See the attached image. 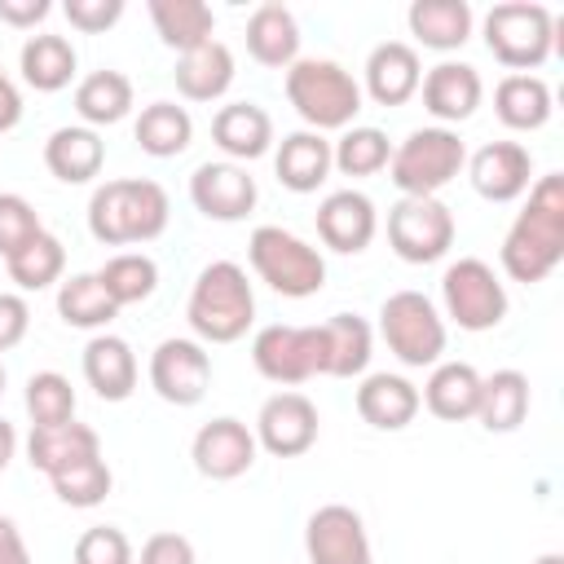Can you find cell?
<instances>
[{
    "label": "cell",
    "instance_id": "cell-1",
    "mask_svg": "<svg viewBox=\"0 0 564 564\" xmlns=\"http://www.w3.org/2000/svg\"><path fill=\"white\" fill-rule=\"evenodd\" d=\"M524 194H529V203L511 220L498 260L511 282L533 286V282L551 278L555 264L564 260V176L546 172Z\"/></svg>",
    "mask_w": 564,
    "mask_h": 564
},
{
    "label": "cell",
    "instance_id": "cell-2",
    "mask_svg": "<svg viewBox=\"0 0 564 564\" xmlns=\"http://www.w3.org/2000/svg\"><path fill=\"white\" fill-rule=\"evenodd\" d=\"M172 203L159 181L128 176V181H106L88 198V234L106 247H132L150 242L167 229Z\"/></svg>",
    "mask_w": 564,
    "mask_h": 564
},
{
    "label": "cell",
    "instance_id": "cell-3",
    "mask_svg": "<svg viewBox=\"0 0 564 564\" xmlns=\"http://www.w3.org/2000/svg\"><path fill=\"white\" fill-rule=\"evenodd\" d=\"M185 317H189V330L198 344L242 339L256 322V291L247 282V269L234 260H212L189 286Z\"/></svg>",
    "mask_w": 564,
    "mask_h": 564
},
{
    "label": "cell",
    "instance_id": "cell-4",
    "mask_svg": "<svg viewBox=\"0 0 564 564\" xmlns=\"http://www.w3.org/2000/svg\"><path fill=\"white\" fill-rule=\"evenodd\" d=\"M286 101L313 132H344L361 110V84L330 57H300L286 66Z\"/></svg>",
    "mask_w": 564,
    "mask_h": 564
},
{
    "label": "cell",
    "instance_id": "cell-5",
    "mask_svg": "<svg viewBox=\"0 0 564 564\" xmlns=\"http://www.w3.org/2000/svg\"><path fill=\"white\" fill-rule=\"evenodd\" d=\"M467 167V145L454 128H414L388 159V181L401 198H436Z\"/></svg>",
    "mask_w": 564,
    "mask_h": 564
},
{
    "label": "cell",
    "instance_id": "cell-6",
    "mask_svg": "<svg viewBox=\"0 0 564 564\" xmlns=\"http://www.w3.org/2000/svg\"><path fill=\"white\" fill-rule=\"evenodd\" d=\"M247 260L256 269V278L286 295V300H308L322 291L326 282V260L317 247H308L300 234L282 229V225H260L251 229V242H247Z\"/></svg>",
    "mask_w": 564,
    "mask_h": 564
},
{
    "label": "cell",
    "instance_id": "cell-7",
    "mask_svg": "<svg viewBox=\"0 0 564 564\" xmlns=\"http://www.w3.org/2000/svg\"><path fill=\"white\" fill-rule=\"evenodd\" d=\"M485 48L502 66L533 75L555 48V13L538 0H502L485 13Z\"/></svg>",
    "mask_w": 564,
    "mask_h": 564
},
{
    "label": "cell",
    "instance_id": "cell-8",
    "mask_svg": "<svg viewBox=\"0 0 564 564\" xmlns=\"http://www.w3.org/2000/svg\"><path fill=\"white\" fill-rule=\"evenodd\" d=\"M379 335L401 366H436L445 352V317L423 291H392L379 304Z\"/></svg>",
    "mask_w": 564,
    "mask_h": 564
},
{
    "label": "cell",
    "instance_id": "cell-9",
    "mask_svg": "<svg viewBox=\"0 0 564 564\" xmlns=\"http://www.w3.org/2000/svg\"><path fill=\"white\" fill-rule=\"evenodd\" d=\"M441 304L458 330H494L507 317V286L494 264L463 256L441 273Z\"/></svg>",
    "mask_w": 564,
    "mask_h": 564
},
{
    "label": "cell",
    "instance_id": "cell-10",
    "mask_svg": "<svg viewBox=\"0 0 564 564\" xmlns=\"http://www.w3.org/2000/svg\"><path fill=\"white\" fill-rule=\"evenodd\" d=\"M251 361L269 383H282V388L308 383L326 366L322 326H291V322L260 326L251 339Z\"/></svg>",
    "mask_w": 564,
    "mask_h": 564
},
{
    "label": "cell",
    "instance_id": "cell-11",
    "mask_svg": "<svg viewBox=\"0 0 564 564\" xmlns=\"http://www.w3.org/2000/svg\"><path fill=\"white\" fill-rule=\"evenodd\" d=\"M388 247L405 264H432L454 247V212L441 198H397L388 207Z\"/></svg>",
    "mask_w": 564,
    "mask_h": 564
},
{
    "label": "cell",
    "instance_id": "cell-12",
    "mask_svg": "<svg viewBox=\"0 0 564 564\" xmlns=\"http://www.w3.org/2000/svg\"><path fill=\"white\" fill-rule=\"evenodd\" d=\"M212 383V352L198 339L172 335L150 352V388L167 405H198Z\"/></svg>",
    "mask_w": 564,
    "mask_h": 564
},
{
    "label": "cell",
    "instance_id": "cell-13",
    "mask_svg": "<svg viewBox=\"0 0 564 564\" xmlns=\"http://www.w3.org/2000/svg\"><path fill=\"white\" fill-rule=\"evenodd\" d=\"M256 445L269 449L273 458L308 454L317 445V405L295 388L273 392L256 414Z\"/></svg>",
    "mask_w": 564,
    "mask_h": 564
},
{
    "label": "cell",
    "instance_id": "cell-14",
    "mask_svg": "<svg viewBox=\"0 0 564 564\" xmlns=\"http://www.w3.org/2000/svg\"><path fill=\"white\" fill-rule=\"evenodd\" d=\"M304 555L308 564H375L366 524L352 507L326 502L304 524Z\"/></svg>",
    "mask_w": 564,
    "mask_h": 564
},
{
    "label": "cell",
    "instance_id": "cell-15",
    "mask_svg": "<svg viewBox=\"0 0 564 564\" xmlns=\"http://www.w3.org/2000/svg\"><path fill=\"white\" fill-rule=\"evenodd\" d=\"M256 449H260L256 432L234 414H220V419L203 423L189 441V458H194L198 476H207V480H238L242 471H251Z\"/></svg>",
    "mask_w": 564,
    "mask_h": 564
},
{
    "label": "cell",
    "instance_id": "cell-16",
    "mask_svg": "<svg viewBox=\"0 0 564 564\" xmlns=\"http://www.w3.org/2000/svg\"><path fill=\"white\" fill-rule=\"evenodd\" d=\"M260 189H256V176L242 167V163H198L194 176H189V203L207 216V220H242L251 216Z\"/></svg>",
    "mask_w": 564,
    "mask_h": 564
},
{
    "label": "cell",
    "instance_id": "cell-17",
    "mask_svg": "<svg viewBox=\"0 0 564 564\" xmlns=\"http://www.w3.org/2000/svg\"><path fill=\"white\" fill-rule=\"evenodd\" d=\"M471 189L489 203H516L533 185V159L520 141H485L467 159Z\"/></svg>",
    "mask_w": 564,
    "mask_h": 564
},
{
    "label": "cell",
    "instance_id": "cell-18",
    "mask_svg": "<svg viewBox=\"0 0 564 564\" xmlns=\"http://www.w3.org/2000/svg\"><path fill=\"white\" fill-rule=\"evenodd\" d=\"M379 229V212L361 189H335L317 203V238L339 251V256H357L375 242Z\"/></svg>",
    "mask_w": 564,
    "mask_h": 564
},
{
    "label": "cell",
    "instance_id": "cell-19",
    "mask_svg": "<svg viewBox=\"0 0 564 564\" xmlns=\"http://www.w3.org/2000/svg\"><path fill=\"white\" fill-rule=\"evenodd\" d=\"M419 93H423L427 115H432L441 128H449V123H463V119L476 115V106H480V97H485V84H480V70L467 66V62H436V66L423 75Z\"/></svg>",
    "mask_w": 564,
    "mask_h": 564
},
{
    "label": "cell",
    "instance_id": "cell-20",
    "mask_svg": "<svg viewBox=\"0 0 564 564\" xmlns=\"http://www.w3.org/2000/svg\"><path fill=\"white\" fill-rule=\"evenodd\" d=\"M423 84V62L414 44L405 40H383L366 57V93L375 106H405Z\"/></svg>",
    "mask_w": 564,
    "mask_h": 564
},
{
    "label": "cell",
    "instance_id": "cell-21",
    "mask_svg": "<svg viewBox=\"0 0 564 564\" xmlns=\"http://www.w3.org/2000/svg\"><path fill=\"white\" fill-rule=\"evenodd\" d=\"M137 352L128 339L101 330L84 344V379L101 401H128L137 392Z\"/></svg>",
    "mask_w": 564,
    "mask_h": 564
},
{
    "label": "cell",
    "instance_id": "cell-22",
    "mask_svg": "<svg viewBox=\"0 0 564 564\" xmlns=\"http://www.w3.org/2000/svg\"><path fill=\"white\" fill-rule=\"evenodd\" d=\"M212 141L220 145V154H229V163H251V159L269 154L273 119L256 101H229L212 119Z\"/></svg>",
    "mask_w": 564,
    "mask_h": 564
},
{
    "label": "cell",
    "instance_id": "cell-23",
    "mask_svg": "<svg viewBox=\"0 0 564 564\" xmlns=\"http://www.w3.org/2000/svg\"><path fill=\"white\" fill-rule=\"evenodd\" d=\"M419 388L405 379V375H388V370H375V375H366L361 379V388H357V414L370 423V427H379V432H401V427H410L414 423V414H419Z\"/></svg>",
    "mask_w": 564,
    "mask_h": 564
},
{
    "label": "cell",
    "instance_id": "cell-24",
    "mask_svg": "<svg viewBox=\"0 0 564 564\" xmlns=\"http://www.w3.org/2000/svg\"><path fill=\"white\" fill-rule=\"evenodd\" d=\"M106 163V141L97 128L84 123H66L57 132H48L44 141V167L62 181V185H88Z\"/></svg>",
    "mask_w": 564,
    "mask_h": 564
},
{
    "label": "cell",
    "instance_id": "cell-25",
    "mask_svg": "<svg viewBox=\"0 0 564 564\" xmlns=\"http://www.w3.org/2000/svg\"><path fill=\"white\" fill-rule=\"evenodd\" d=\"M101 454V436L88 427V423H53V427H31L26 436V463L44 476H57L84 458H97Z\"/></svg>",
    "mask_w": 564,
    "mask_h": 564
},
{
    "label": "cell",
    "instance_id": "cell-26",
    "mask_svg": "<svg viewBox=\"0 0 564 564\" xmlns=\"http://www.w3.org/2000/svg\"><path fill=\"white\" fill-rule=\"evenodd\" d=\"M405 22H410V35L423 44V48H436V53H454L471 40V26H476V13L467 0H414L405 9Z\"/></svg>",
    "mask_w": 564,
    "mask_h": 564
},
{
    "label": "cell",
    "instance_id": "cell-27",
    "mask_svg": "<svg viewBox=\"0 0 564 564\" xmlns=\"http://www.w3.org/2000/svg\"><path fill=\"white\" fill-rule=\"evenodd\" d=\"M247 53L260 66H273V70H286L291 62H300V22H295V13L286 4H278V0L251 9V18H247Z\"/></svg>",
    "mask_w": 564,
    "mask_h": 564
},
{
    "label": "cell",
    "instance_id": "cell-28",
    "mask_svg": "<svg viewBox=\"0 0 564 564\" xmlns=\"http://www.w3.org/2000/svg\"><path fill=\"white\" fill-rule=\"evenodd\" d=\"M273 172L291 194H313L330 176V141L313 128L286 132L273 154Z\"/></svg>",
    "mask_w": 564,
    "mask_h": 564
},
{
    "label": "cell",
    "instance_id": "cell-29",
    "mask_svg": "<svg viewBox=\"0 0 564 564\" xmlns=\"http://www.w3.org/2000/svg\"><path fill=\"white\" fill-rule=\"evenodd\" d=\"M419 401L445 419V423H463V419H476V401H480V375L476 366L467 361H436Z\"/></svg>",
    "mask_w": 564,
    "mask_h": 564
},
{
    "label": "cell",
    "instance_id": "cell-30",
    "mask_svg": "<svg viewBox=\"0 0 564 564\" xmlns=\"http://www.w3.org/2000/svg\"><path fill=\"white\" fill-rule=\"evenodd\" d=\"M229 84H234V53H229L225 40H207V44L181 53V62H176V88H181V97H189V101H216V97L229 93Z\"/></svg>",
    "mask_w": 564,
    "mask_h": 564
},
{
    "label": "cell",
    "instance_id": "cell-31",
    "mask_svg": "<svg viewBox=\"0 0 564 564\" xmlns=\"http://www.w3.org/2000/svg\"><path fill=\"white\" fill-rule=\"evenodd\" d=\"M75 44L66 35H53V31H40V35H26L22 53H18V70L22 79L35 88V93H57L75 79Z\"/></svg>",
    "mask_w": 564,
    "mask_h": 564
},
{
    "label": "cell",
    "instance_id": "cell-32",
    "mask_svg": "<svg viewBox=\"0 0 564 564\" xmlns=\"http://www.w3.org/2000/svg\"><path fill=\"white\" fill-rule=\"evenodd\" d=\"M322 348H326V366L322 375L330 379H352L370 366V348H375V335H370V322L357 317V313H335L322 322Z\"/></svg>",
    "mask_w": 564,
    "mask_h": 564
},
{
    "label": "cell",
    "instance_id": "cell-33",
    "mask_svg": "<svg viewBox=\"0 0 564 564\" xmlns=\"http://www.w3.org/2000/svg\"><path fill=\"white\" fill-rule=\"evenodd\" d=\"M494 110H498V119H502L507 128L533 132V128H542V123L551 119V88H546L542 75H520V70H511V75H502L498 88H494Z\"/></svg>",
    "mask_w": 564,
    "mask_h": 564
},
{
    "label": "cell",
    "instance_id": "cell-34",
    "mask_svg": "<svg viewBox=\"0 0 564 564\" xmlns=\"http://www.w3.org/2000/svg\"><path fill=\"white\" fill-rule=\"evenodd\" d=\"M529 414V379L520 370H494L480 375V401L476 419L485 432H516Z\"/></svg>",
    "mask_w": 564,
    "mask_h": 564
},
{
    "label": "cell",
    "instance_id": "cell-35",
    "mask_svg": "<svg viewBox=\"0 0 564 564\" xmlns=\"http://www.w3.org/2000/svg\"><path fill=\"white\" fill-rule=\"evenodd\" d=\"M132 110V79L123 70H93L75 84V115L84 128H106L128 119Z\"/></svg>",
    "mask_w": 564,
    "mask_h": 564
},
{
    "label": "cell",
    "instance_id": "cell-36",
    "mask_svg": "<svg viewBox=\"0 0 564 564\" xmlns=\"http://www.w3.org/2000/svg\"><path fill=\"white\" fill-rule=\"evenodd\" d=\"M137 145L150 154V159H176L189 150L194 141V119L185 106L176 101H150L141 115H137V128H132Z\"/></svg>",
    "mask_w": 564,
    "mask_h": 564
},
{
    "label": "cell",
    "instance_id": "cell-37",
    "mask_svg": "<svg viewBox=\"0 0 564 564\" xmlns=\"http://www.w3.org/2000/svg\"><path fill=\"white\" fill-rule=\"evenodd\" d=\"M150 22H154L159 40L176 53L207 44L216 31V13L203 0H150Z\"/></svg>",
    "mask_w": 564,
    "mask_h": 564
},
{
    "label": "cell",
    "instance_id": "cell-38",
    "mask_svg": "<svg viewBox=\"0 0 564 564\" xmlns=\"http://www.w3.org/2000/svg\"><path fill=\"white\" fill-rule=\"evenodd\" d=\"M57 317L75 330H106L119 317V304L106 295L97 273H70L57 286Z\"/></svg>",
    "mask_w": 564,
    "mask_h": 564
},
{
    "label": "cell",
    "instance_id": "cell-39",
    "mask_svg": "<svg viewBox=\"0 0 564 564\" xmlns=\"http://www.w3.org/2000/svg\"><path fill=\"white\" fill-rule=\"evenodd\" d=\"M392 159L388 132L375 123H352L339 132V141H330V167H339L344 176H375L383 172Z\"/></svg>",
    "mask_w": 564,
    "mask_h": 564
},
{
    "label": "cell",
    "instance_id": "cell-40",
    "mask_svg": "<svg viewBox=\"0 0 564 564\" xmlns=\"http://www.w3.org/2000/svg\"><path fill=\"white\" fill-rule=\"evenodd\" d=\"M9 278L18 282V291H44L53 282H62V269H66V247L62 238H53L48 229L35 234L26 247H18L9 260H4Z\"/></svg>",
    "mask_w": 564,
    "mask_h": 564
},
{
    "label": "cell",
    "instance_id": "cell-41",
    "mask_svg": "<svg viewBox=\"0 0 564 564\" xmlns=\"http://www.w3.org/2000/svg\"><path fill=\"white\" fill-rule=\"evenodd\" d=\"M97 282L106 286V295L123 308V304H141L154 295L159 286V264L145 251H119L97 269Z\"/></svg>",
    "mask_w": 564,
    "mask_h": 564
},
{
    "label": "cell",
    "instance_id": "cell-42",
    "mask_svg": "<svg viewBox=\"0 0 564 564\" xmlns=\"http://www.w3.org/2000/svg\"><path fill=\"white\" fill-rule=\"evenodd\" d=\"M26 414H31V427L70 423L75 419V388H70V379L57 375V370H35L26 379Z\"/></svg>",
    "mask_w": 564,
    "mask_h": 564
},
{
    "label": "cell",
    "instance_id": "cell-43",
    "mask_svg": "<svg viewBox=\"0 0 564 564\" xmlns=\"http://www.w3.org/2000/svg\"><path fill=\"white\" fill-rule=\"evenodd\" d=\"M48 485H53V494H57L66 507H79V511H88V507H101V502H106V494H110L115 476H110L106 458L97 454V458H84V463L66 467V471L48 476Z\"/></svg>",
    "mask_w": 564,
    "mask_h": 564
},
{
    "label": "cell",
    "instance_id": "cell-44",
    "mask_svg": "<svg viewBox=\"0 0 564 564\" xmlns=\"http://www.w3.org/2000/svg\"><path fill=\"white\" fill-rule=\"evenodd\" d=\"M75 564H137L132 542L115 524H93L75 542Z\"/></svg>",
    "mask_w": 564,
    "mask_h": 564
},
{
    "label": "cell",
    "instance_id": "cell-45",
    "mask_svg": "<svg viewBox=\"0 0 564 564\" xmlns=\"http://www.w3.org/2000/svg\"><path fill=\"white\" fill-rule=\"evenodd\" d=\"M35 234H44L40 212L22 194H0V256L9 260L18 247H26Z\"/></svg>",
    "mask_w": 564,
    "mask_h": 564
},
{
    "label": "cell",
    "instance_id": "cell-46",
    "mask_svg": "<svg viewBox=\"0 0 564 564\" xmlns=\"http://www.w3.org/2000/svg\"><path fill=\"white\" fill-rule=\"evenodd\" d=\"M62 13L70 18L75 31L97 35V31H110L123 18V0H66Z\"/></svg>",
    "mask_w": 564,
    "mask_h": 564
},
{
    "label": "cell",
    "instance_id": "cell-47",
    "mask_svg": "<svg viewBox=\"0 0 564 564\" xmlns=\"http://www.w3.org/2000/svg\"><path fill=\"white\" fill-rule=\"evenodd\" d=\"M137 564H198V560H194V542H189L185 533L163 529V533H150V538H145Z\"/></svg>",
    "mask_w": 564,
    "mask_h": 564
},
{
    "label": "cell",
    "instance_id": "cell-48",
    "mask_svg": "<svg viewBox=\"0 0 564 564\" xmlns=\"http://www.w3.org/2000/svg\"><path fill=\"white\" fill-rule=\"evenodd\" d=\"M31 330V304L18 291H0V352L18 348Z\"/></svg>",
    "mask_w": 564,
    "mask_h": 564
},
{
    "label": "cell",
    "instance_id": "cell-49",
    "mask_svg": "<svg viewBox=\"0 0 564 564\" xmlns=\"http://www.w3.org/2000/svg\"><path fill=\"white\" fill-rule=\"evenodd\" d=\"M48 13H53L48 0H0V22H9V26H18V31L44 22Z\"/></svg>",
    "mask_w": 564,
    "mask_h": 564
},
{
    "label": "cell",
    "instance_id": "cell-50",
    "mask_svg": "<svg viewBox=\"0 0 564 564\" xmlns=\"http://www.w3.org/2000/svg\"><path fill=\"white\" fill-rule=\"evenodd\" d=\"M0 564H31V551L22 542V529L9 516H0Z\"/></svg>",
    "mask_w": 564,
    "mask_h": 564
},
{
    "label": "cell",
    "instance_id": "cell-51",
    "mask_svg": "<svg viewBox=\"0 0 564 564\" xmlns=\"http://www.w3.org/2000/svg\"><path fill=\"white\" fill-rule=\"evenodd\" d=\"M22 123V93L9 75H0V132H13Z\"/></svg>",
    "mask_w": 564,
    "mask_h": 564
},
{
    "label": "cell",
    "instance_id": "cell-52",
    "mask_svg": "<svg viewBox=\"0 0 564 564\" xmlns=\"http://www.w3.org/2000/svg\"><path fill=\"white\" fill-rule=\"evenodd\" d=\"M13 454H18V432H13L9 419H0V476H4V467L13 463Z\"/></svg>",
    "mask_w": 564,
    "mask_h": 564
},
{
    "label": "cell",
    "instance_id": "cell-53",
    "mask_svg": "<svg viewBox=\"0 0 564 564\" xmlns=\"http://www.w3.org/2000/svg\"><path fill=\"white\" fill-rule=\"evenodd\" d=\"M533 564H564V555H555V551H551V555H538Z\"/></svg>",
    "mask_w": 564,
    "mask_h": 564
},
{
    "label": "cell",
    "instance_id": "cell-54",
    "mask_svg": "<svg viewBox=\"0 0 564 564\" xmlns=\"http://www.w3.org/2000/svg\"><path fill=\"white\" fill-rule=\"evenodd\" d=\"M0 397H4V361H0Z\"/></svg>",
    "mask_w": 564,
    "mask_h": 564
},
{
    "label": "cell",
    "instance_id": "cell-55",
    "mask_svg": "<svg viewBox=\"0 0 564 564\" xmlns=\"http://www.w3.org/2000/svg\"><path fill=\"white\" fill-rule=\"evenodd\" d=\"M0 75H4V70H0Z\"/></svg>",
    "mask_w": 564,
    "mask_h": 564
}]
</instances>
